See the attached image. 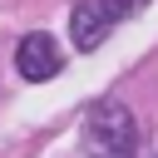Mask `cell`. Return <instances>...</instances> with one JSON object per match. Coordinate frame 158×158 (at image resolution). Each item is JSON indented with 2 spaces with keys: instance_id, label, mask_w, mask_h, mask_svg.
Here are the masks:
<instances>
[{
  "instance_id": "obj_1",
  "label": "cell",
  "mask_w": 158,
  "mask_h": 158,
  "mask_svg": "<svg viewBox=\"0 0 158 158\" xmlns=\"http://www.w3.org/2000/svg\"><path fill=\"white\" fill-rule=\"evenodd\" d=\"M84 153L89 158H138V123L128 104L99 99L84 114Z\"/></svg>"
},
{
  "instance_id": "obj_2",
  "label": "cell",
  "mask_w": 158,
  "mask_h": 158,
  "mask_svg": "<svg viewBox=\"0 0 158 158\" xmlns=\"http://www.w3.org/2000/svg\"><path fill=\"white\" fill-rule=\"evenodd\" d=\"M148 0H79L74 15H69V40L74 49H99L109 40V30L128 15H138Z\"/></svg>"
},
{
  "instance_id": "obj_3",
  "label": "cell",
  "mask_w": 158,
  "mask_h": 158,
  "mask_svg": "<svg viewBox=\"0 0 158 158\" xmlns=\"http://www.w3.org/2000/svg\"><path fill=\"white\" fill-rule=\"evenodd\" d=\"M15 69H20V79L44 84V79H54V74L64 69V54H59V44H54L44 30H35V35L20 40V49H15Z\"/></svg>"
}]
</instances>
